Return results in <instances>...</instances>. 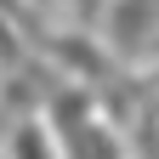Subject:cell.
<instances>
[{"label": "cell", "mask_w": 159, "mask_h": 159, "mask_svg": "<svg viewBox=\"0 0 159 159\" xmlns=\"http://www.w3.org/2000/svg\"><path fill=\"white\" fill-rule=\"evenodd\" d=\"M63 68L51 63V57H40L29 51L23 63H11V68H0V136L17 131V125H29V119H46L51 108V97L63 91Z\"/></svg>", "instance_id": "obj_1"}, {"label": "cell", "mask_w": 159, "mask_h": 159, "mask_svg": "<svg viewBox=\"0 0 159 159\" xmlns=\"http://www.w3.org/2000/svg\"><path fill=\"white\" fill-rule=\"evenodd\" d=\"M40 11H46V6H34V0H0V68L23 63V57L34 51L29 46V23Z\"/></svg>", "instance_id": "obj_2"}, {"label": "cell", "mask_w": 159, "mask_h": 159, "mask_svg": "<svg viewBox=\"0 0 159 159\" xmlns=\"http://www.w3.org/2000/svg\"><path fill=\"white\" fill-rule=\"evenodd\" d=\"M63 6L74 11V23H80V29H97V23L108 17V0H63Z\"/></svg>", "instance_id": "obj_3"}, {"label": "cell", "mask_w": 159, "mask_h": 159, "mask_svg": "<svg viewBox=\"0 0 159 159\" xmlns=\"http://www.w3.org/2000/svg\"><path fill=\"white\" fill-rule=\"evenodd\" d=\"M34 6H51V0H34Z\"/></svg>", "instance_id": "obj_4"}]
</instances>
